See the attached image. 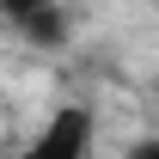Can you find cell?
I'll list each match as a JSON object with an SVG mask.
<instances>
[{
	"label": "cell",
	"instance_id": "cell-1",
	"mask_svg": "<svg viewBox=\"0 0 159 159\" xmlns=\"http://www.w3.org/2000/svg\"><path fill=\"white\" fill-rule=\"evenodd\" d=\"M0 19L12 25L31 49H61L74 19H67V6L61 0H0Z\"/></svg>",
	"mask_w": 159,
	"mask_h": 159
},
{
	"label": "cell",
	"instance_id": "cell-2",
	"mask_svg": "<svg viewBox=\"0 0 159 159\" xmlns=\"http://www.w3.org/2000/svg\"><path fill=\"white\" fill-rule=\"evenodd\" d=\"M92 147V110H55V122L31 141L37 159H80Z\"/></svg>",
	"mask_w": 159,
	"mask_h": 159
}]
</instances>
